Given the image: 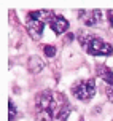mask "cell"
Masks as SVG:
<instances>
[{
	"label": "cell",
	"instance_id": "cell-1",
	"mask_svg": "<svg viewBox=\"0 0 113 121\" xmlns=\"http://www.w3.org/2000/svg\"><path fill=\"white\" fill-rule=\"evenodd\" d=\"M35 105H37V116H38V120L53 121L56 118L54 112L57 110V105H56V99H54L53 92H49V91L38 92L35 97Z\"/></svg>",
	"mask_w": 113,
	"mask_h": 121
},
{
	"label": "cell",
	"instance_id": "cell-2",
	"mask_svg": "<svg viewBox=\"0 0 113 121\" xmlns=\"http://www.w3.org/2000/svg\"><path fill=\"white\" fill-rule=\"evenodd\" d=\"M72 94L80 99V100H89L91 97L96 94V83L92 78L78 81L72 86Z\"/></svg>",
	"mask_w": 113,
	"mask_h": 121
},
{
	"label": "cell",
	"instance_id": "cell-3",
	"mask_svg": "<svg viewBox=\"0 0 113 121\" xmlns=\"http://www.w3.org/2000/svg\"><path fill=\"white\" fill-rule=\"evenodd\" d=\"M86 53L91 56H110L113 53V46L97 37H92L86 45Z\"/></svg>",
	"mask_w": 113,
	"mask_h": 121
},
{
	"label": "cell",
	"instance_id": "cell-4",
	"mask_svg": "<svg viewBox=\"0 0 113 121\" xmlns=\"http://www.w3.org/2000/svg\"><path fill=\"white\" fill-rule=\"evenodd\" d=\"M43 29H45V22L40 21V19H35L27 14V30H29L30 37L34 40H38L40 35L43 34Z\"/></svg>",
	"mask_w": 113,
	"mask_h": 121
},
{
	"label": "cell",
	"instance_id": "cell-5",
	"mask_svg": "<svg viewBox=\"0 0 113 121\" xmlns=\"http://www.w3.org/2000/svg\"><path fill=\"white\" fill-rule=\"evenodd\" d=\"M81 19H84V22L88 26H96V24H99L102 21V11L100 10H91V11H80V14H78Z\"/></svg>",
	"mask_w": 113,
	"mask_h": 121
},
{
	"label": "cell",
	"instance_id": "cell-6",
	"mask_svg": "<svg viewBox=\"0 0 113 121\" xmlns=\"http://www.w3.org/2000/svg\"><path fill=\"white\" fill-rule=\"evenodd\" d=\"M49 26H51V29H53L54 34H64V32H67V29H69V21H67L64 16L57 14V16H54V18L49 21Z\"/></svg>",
	"mask_w": 113,
	"mask_h": 121
},
{
	"label": "cell",
	"instance_id": "cell-7",
	"mask_svg": "<svg viewBox=\"0 0 113 121\" xmlns=\"http://www.w3.org/2000/svg\"><path fill=\"white\" fill-rule=\"evenodd\" d=\"M96 73H97V75H99V77L107 83V86H112L113 85V72L108 69L107 65H97Z\"/></svg>",
	"mask_w": 113,
	"mask_h": 121
},
{
	"label": "cell",
	"instance_id": "cell-8",
	"mask_svg": "<svg viewBox=\"0 0 113 121\" xmlns=\"http://www.w3.org/2000/svg\"><path fill=\"white\" fill-rule=\"evenodd\" d=\"M43 69V62L40 57H37V56H32L29 59V72L32 73H38L40 70Z\"/></svg>",
	"mask_w": 113,
	"mask_h": 121
},
{
	"label": "cell",
	"instance_id": "cell-9",
	"mask_svg": "<svg viewBox=\"0 0 113 121\" xmlns=\"http://www.w3.org/2000/svg\"><path fill=\"white\" fill-rule=\"evenodd\" d=\"M94 35H92L91 32H88V30H80V32H78V40H80V43H81L83 48H86V45L89 43V40Z\"/></svg>",
	"mask_w": 113,
	"mask_h": 121
},
{
	"label": "cell",
	"instance_id": "cell-10",
	"mask_svg": "<svg viewBox=\"0 0 113 121\" xmlns=\"http://www.w3.org/2000/svg\"><path fill=\"white\" fill-rule=\"evenodd\" d=\"M43 51H45V54H46L48 57H54V56H56V48H54L53 45H45V46H43Z\"/></svg>",
	"mask_w": 113,
	"mask_h": 121
},
{
	"label": "cell",
	"instance_id": "cell-11",
	"mask_svg": "<svg viewBox=\"0 0 113 121\" xmlns=\"http://www.w3.org/2000/svg\"><path fill=\"white\" fill-rule=\"evenodd\" d=\"M8 108H10V116H8V121H14V115H16V107H14L13 100H10V102H8Z\"/></svg>",
	"mask_w": 113,
	"mask_h": 121
},
{
	"label": "cell",
	"instance_id": "cell-12",
	"mask_svg": "<svg viewBox=\"0 0 113 121\" xmlns=\"http://www.w3.org/2000/svg\"><path fill=\"white\" fill-rule=\"evenodd\" d=\"M105 94H107L108 100L113 104V85H112V86H107V88H105Z\"/></svg>",
	"mask_w": 113,
	"mask_h": 121
},
{
	"label": "cell",
	"instance_id": "cell-13",
	"mask_svg": "<svg viewBox=\"0 0 113 121\" xmlns=\"http://www.w3.org/2000/svg\"><path fill=\"white\" fill-rule=\"evenodd\" d=\"M107 18H108V21H110V24L113 26V10H108L107 11Z\"/></svg>",
	"mask_w": 113,
	"mask_h": 121
},
{
	"label": "cell",
	"instance_id": "cell-14",
	"mask_svg": "<svg viewBox=\"0 0 113 121\" xmlns=\"http://www.w3.org/2000/svg\"><path fill=\"white\" fill-rule=\"evenodd\" d=\"M72 40H73V34H67L65 38H64V43H70Z\"/></svg>",
	"mask_w": 113,
	"mask_h": 121
}]
</instances>
